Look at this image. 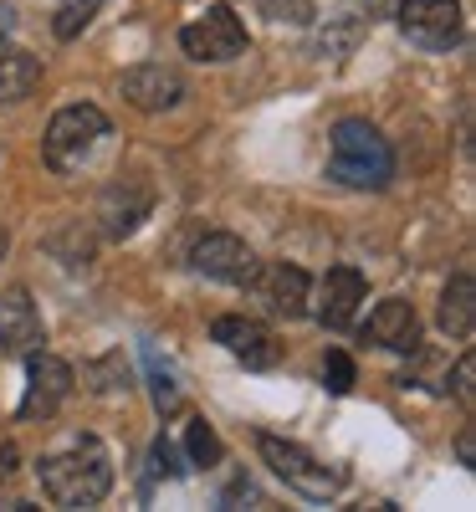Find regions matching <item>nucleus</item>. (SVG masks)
<instances>
[{
  "label": "nucleus",
  "mask_w": 476,
  "mask_h": 512,
  "mask_svg": "<svg viewBox=\"0 0 476 512\" xmlns=\"http://www.w3.org/2000/svg\"><path fill=\"white\" fill-rule=\"evenodd\" d=\"M6 246H11V241H6V231H0V256H6Z\"/></svg>",
  "instance_id": "obj_26"
},
{
  "label": "nucleus",
  "mask_w": 476,
  "mask_h": 512,
  "mask_svg": "<svg viewBox=\"0 0 476 512\" xmlns=\"http://www.w3.org/2000/svg\"><path fill=\"white\" fill-rule=\"evenodd\" d=\"M72 364L57 359V354H41L31 349L26 354V400H21V420H47L57 415V405L72 395Z\"/></svg>",
  "instance_id": "obj_6"
},
{
  "label": "nucleus",
  "mask_w": 476,
  "mask_h": 512,
  "mask_svg": "<svg viewBox=\"0 0 476 512\" xmlns=\"http://www.w3.org/2000/svg\"><path fill=\"white\" fill-rule=\"evenodd\" d=\"M11 26H16V16H11L6 6H0V41H6V36H11Z\"/></svg>",
  "instance_id": "obj_25"
},
{
  "label": "nucleus",
  "mask_w": 476,
  "mask_h": 512,
  "mask_svg": "<svg viewBox=\"0 0 476 512\" xmlns=\"http://www.w3.org/2000/svg\"><path fill=\"white\" fill-rule=\"evenodd\" d=\"M400 31L425 52H446L461 41V0H405Z\"/></svg>",
  "instance_id": "obj_7"
},
{
  "label": "nucleus",
  "mask_w": 476,
  "mask_h": 512,
  "mask_svg": "<svg viewBox=\"0 0 476 512\" xmlns=\"http://www.w3.org/2000/svg\"><path fill=\"white\" fill-rule=\"evenodd\" d=\"M36 477L57 507H93L113 487V456L98 436H72L67 446L36 461Z\"/></svg>",
  "instance_id": "obj_1"
},
{
  "label": "nucleus",
  "mask_w": 476,
  "mask_h": 512,
  "mask_svg": "<svg viewBox=\"0 0 476 512\" xmlns=\"http://www.w3.org/2000/svg\"><path fill=\"white\" fill-rule=\"evenodd\" d=\"M323 390L328 395H349L354 390V359L343 349H328V359H323Z\"/></svg>",
  "instance_id": "obj_20"
},
{
  "label": "nucleus",
  "mask_w": 476,
  "mask_h": 512,
  "mask_svg": "<svg viewBox=\"0 0 476 512\" xmlns=\"http://www.w3.org/2000/svg\"><path fill=\"white\" fill-rule=\"evenodd\" d=\"M441 328L451 338H471V328H476V282H471V272H456L446 282V292H441Z\"/></svg>",
  "instance_id": "obj_16"
},
{
  "label": "nucleus",
  "mask_w": 476,
  "mask_h": 512,
  "mask_svg": "<svg viewBox=\"0 0 476 512\" xmlns=\"http://www.w3.org/2000/svg\"><path fill=\"white\" fill-rule=\"evenodd\" d=\"M98 6H103V0H62V6L52 11V31H57V41H72V36L88 31V21L98 16Z\"/></svg>",
  "instance_id": "obj_18"
},
{
  "label": "nucleus",
  "mask_w": 476,
  "mask_h": 512,
  "mask_svg": "<svg viewBox=\"0 0 476 512\" xmlns=\"http://www.w3.org/2000/svg\"><path fill=\"white\" fill-rule=\"evenodd\" d=\"M256 451H262V461L272 466V472L302 492L308 502H333L338 487H343V472H333L328 461H318L308 446H297V441H282V436H256Z\"/></svg>",
  "instance_id": "obj_4"
},
{
  "label": "nucleus",
  "mask_w": 476,
  "mask_h": 512,
  "mask_svg": "<svg viewBox=\"0 0 476 512\" xmlns=\"http://www.w3.org/2000/svg\"><path fill=\"white\" fill-rule=\"evenodd\" d=\"M149 205H154V190L144 180H113L98 200V221H103V236L123 241V236H134L139 221L149 216Z\"/></svg>",
  "instance_id": "obj_13"
},
{
  "label": "nucleus",
  "mask_w": 476,
  "mask_h": 512,
  "mask_svg": "<svg viewBox=\"0 0 476 512\" xmlns=\"http://www.w3.org/2000/svg\"><path fill=\"white\" fill-rule=\"evenodd\" d=\"M262 11L272 21H308L313 16V0H262Z\"/></svg>",
  "instance_id": "obj_22"
},
{
  "label": "nucleus",
  "mask_w": 476,
  "mask_h": 512,
  "mask_svg": "<svg viewBox=\"0 0 476 512\" xmlns=\"http://www.w3.org/2000/svg\"><path fill=\"white\" fill-rule=\"evenodd\" d=\"M364 277L359 267H328V277L318 282V323L323 328H349L359 303H364Z\"/></svg>",
  "instance_id": "obj_15"
},
{
  "label": "nucleus",
  "mask_w": 476,
  "mask_h": 512,
  "mask_svg": "<svg viewBox=\"0 0 476 512\" xmlns=\"http://www.w3.org/2000/svg\"><path fill=\"white\" fill-rule=\"evenodd\" d=\"M471 374H476V364L461 359V364H456V400H461V405H471Z\"/></svg>",
  "instance_id": "obj_23"
},
{
  "label": "nucleus",
  "mask_w": 476,
  "mask_h": 512,
  "mask_svg": "<svg viewBox=\"0 0 476 512\" xmlns=\"http://www.w3.org/2000/svg\"><path fill=\"white\" fill-rule=\"evenodd\" d=\"M149 477H185V466H180V456H175V446H169L164 436L149 446Z\"/></svg>",
  "instance_id": "obj_21"
},
{
  "label": "nucleus",
  "mask_w": 476,
  "mask_h": 512,
  "mask_svg": "<svg viewBox=\"0 0 476 512\" xmlns=\"http://www.w3.org/2000/svg\"><path fill=\"white\" fill-rule=\"evenodd\" d=\"M41 344H47V323H41L31 292L26 287H6V292H0V349L26 359Z\"/></svg>",
  "instance_id": "obj_12"
},
{
  "label": "nucleus",
  "mask_w": 476,
  "mask_h": 512,
  "mask_svg": "<svg viewBox=\"0 0 476 512\" xmlns=\"http://www.w3.org/2000/svg\"><path fill=\"white\" fill-rule=\"evenodd\" d=\"M180 47L195 62H236L246 52V26H241V16L231 6H210L205 16H195L180 31Z\"/></svg>",
  "instance_id": "obj_5"
},
{
  "label": "nucleus",
  "mask_w": 476,
  "mask_h": 512,
  "mask_svg": "<svg viewBox=\"0 0 476 512\" xmlns=\"http://www.w3.org/2000/svg\"><path fill=\"white\" fill-rule=\"evenodd\" d=\"M195 272L200 277H210V282H226V287H251V277H256V251L241 241V236H231V231H210L200 246H195Z\"/></svg>",
  "instance_id": "obj_8"
},
{
  "label": "nucleus",
  "mask_w": 476,
  "mask_h": 512,
  "mask_svg": "<svg viewBox=\"0 0 476 512\" xmlns=\"http://www.w3.org/2000/svg\"><path fill=\"white\" fill-rule=\"evenodd\" d=\"M328 180H338L343 190H384L395 180V149L369 118H343L333 128Z\"/></svg>",
  "instance_id": "obj_2"
},
{
  "label": "nucleus",
  "mask_w": 476,
  "mask_h": 512,
  "mask_svg": "<svg viewBox=\"0 0 476 512\" xmlns=\"http://www.w3.org/2000/svg\"><path fill=\"white\" fill-rule=\"evenodd\" d=\"M123 98L128 108L139 113H169L185 103V77L164 62H144V67H128L123 72Z\"/></svg>",
  "instance_id": "obj_11"
},
{
  "label": "nucleus",
  "mask_w": 476,
  "mask_h": 512,
  "mask_svg": "<svg viewBox=\"0 0 476 512\" xmlns=\"http://www.w3.org/2000/svg\"><path fill=\"white\" fill-rule=\"evenodd\" d=\"M461 461H466V466H476V441H471V431L461 436Z\"/></svg>",
  "instance_id": "obj_24"
},
{
  "label": "nucleus",
  "mask_w": 476,
  "mask_h": 512,
  "mask_svg": "<svg viewBox=\"0 0 476 512\" xmlns=\"http://www.w3.org/2000/svg\"><path fill=\"white\" fill-rule=\"evenodd\" d=\"M210 333H215V344H221L231 359H241L246 369H272L282 359L277 333L267 323H256V318H215Z\"/></svg>",
  "instance_id": "obj_10"
},
{
  "label": "nucleus",
  "mask_w": 476,
  "mask_h": 512,
  "mask_svg": "<svg viewBox=\"0 0 476 512\" xmlns=\"http://www.w3.org/2000/svg\"><path fill=\"white\" fill-rule=\"evenodd\" d=\"M41 82V62L21 47H0V103H26Z\"/></svg>",
  "instance_id": "obj_17"
},
{
  "label": "nucleus",
  "mask_w": 476,
  "mask_h": 512,
  "mask_svg": "<svg viewBox=\"0 0 476 512\" xmlns=\"http://www.w3.org/2000/svg\"><path fill=\"white\" fill-rule=\"evenodd\" d=\"M185 451H190V466H215L221 461V436H215L205 420H190L185 425Z\"/></svg>",
  "instance_id": "obj_19"
},
{
  "label": "nucleus",
  "mask_w": 476,
  "mask_h": 512,
  "mask_svg": "<svg viewBox=\"0 0 476 512\" xmlns=\"http://www.w3.org/2000/svg\"><path fill=\"white\" fill-rule=\"evenodd\" d=\"M108 139H113L108 113L93 108V103H72L47 123V144L41 149H47V164L57 169V175H82Z\"/></svg>",
  "instance_id": "obj_3"
},
{
  "label": "nucleus",
  "mask_w": 476,
  "mask_h": 512,
  "mask_svg": "<svg viewBox=\"0 0 476 512\" xmlns=\"http://www.w3.org/2000/svg\"><path fill=\"white\" fill-rule=\"evenodd\" d=\"M251 292L262 297L267 313H277V318H308V303H313L308 272L292 267V262H267V267H256Z\"/></svg>",
  "instance_id": "obj_9"
},
{
  "label": "nucleus",
  "mask_w": 476,
  "mask_h": 512,
  "mask_svg": "<svg viewBox=\"0 0 476 512\" xmlns=\"http://www.w3.org/2000/svg\"><path fill=\"white\" fill-rule=\"evenodd\" d=\"M364 338L389 349V354H415L420 349V318H415L410 303H400V297H384L364 323Z\"/></svg>",
  "instance_id": "obj_14"
}]
</instances>
